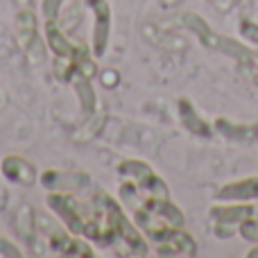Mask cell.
I'll return each mask as SVG.
<instances>
[{"mask_svg":"<svg viewBox=\"0 0 258 258\" xmlns=\"http://www.w3.org/2000/svg\"><path fill=\"white\" fill-rule=\"evenodd\" d=\"M238 233H240L245 240L249 242H258V211L254 215H249V218L245 220V222L240 224V229H238Z\"/></svg>","mask_w":258,"mask_h":258,"instance_id":"13","label":"cell"},{"mask_svg":"<svg viewBox=\"0 0 258 258\" xmlns=\"http://www.w3.org/2000/svg\"><path fill=\"white\" fill-rule=\"evenodd\" d=\"M247 256H249V258H254V256H258V247H254V249H249V251H247Z\"/></svg>","mask_w":258,"mask_h":258,"instance_id":"19","label":"cell"},{"mask_svg":"<svg viewBox=\"0 0 258 258\" xmlns=\"http://www.w3.org/2000/svg\"><path fill=\"white\" fill-rule=\"evenodd\" d=\"M177 21H179V25H183L186 30H190L192 34L200 39L202 45H206V48H213V50H215V43H218L220 34H218V32H215L213 27H211L202 16H197L195 12H183V14H179V16H177Z\"/></svg>","mask_w":258,"mask_h":258,"instance_id":"6","label":"cell"},{"mask_svg":"<svg viewBox=\"0 0 258 258\" xmlns=\"http://www.w3.org/2000/svg\"><path fill=\"white\" fill-rule=\"evenodd\" d=\"M0 172L5 174V179L18 183V186H32L36 181V168L27 159L18 154H7L0 161Z\"/></svg>","mask_w":258,"mask_h":258,"instance_id":"5","label":"cell"},{"mask_svg":"<svg viewBox=\"0 0 258 258\" xmlns=\"http://www.w3.org/2000/svg\"><path fill=\"white\" fill-rule=\"evenodd\" d=\"M179 3H181V0H161L163 7H174V5H179Z\"/></svg>","mask_w":258,"mask_h":258,"instance_id":"17","label":"cell"},{"mask_svg":"<svg viewBox=\"0 0 258 258\" xmlns=\"http://www.w3.org/2000/svg\"><path fill=\"white\" fill-rule=\"evenodd\" d=\"M179 118H181L183 127L188 129L190 134H195V136H202V138H211L213 136V129L206 125V120H202L200 113L195 111V107L190 104V100L181 98L179 100Z\"/></svg>","mask_w":258,"mask_h":258,"instance_id":"8","label":"cell"},{"mask_svg":"<svg viewBox=\"0 0 258 258\" xmlns=\"http://www.w3.org/2000/svg\"><path fill=\"white\" fill-rule=\"evenodd\" d=\"M16 41L18 48L23 50L30 63L41 66L45 61V43L43 36L39 34V27H36V16L30 7H23L16 14Z\"/></svg>","mask_w":258,"mask_h":258,"instance_id":"1","label":"cell"},{"mask_svg":"<svg viewBox=\"0 0 258 258\" xmlns=\"http://www.w3.org/2000/svg\"><path fill=\"white\" fill-rule=\"evenodd\" d=\"M0 256H21V251H18L9 240L0 238Z\"/></svg>","mask_w":258,"mask_h":258,"instance_id":"15","label":"cell"},{"mask_svg":"<svg viewBox=\"0 0 258 258\" xmlns=\"http://www.w3.org/2000/svg\"><path fill=\"white\" fill-rule=\"evenodd\" d=\"M63 3H66V0H43V16L57 21V16H59V12H61Z\"/></svg>","mask_w":258,"mask_h":258,"instance_id":"14","label":"cell"},{"mask_svg":"<svg viewBox=\"0 0 258 258\" xmlns=\"http://www.w3.org/2000/svg\"><path fill=\"white\" fill-rule=\"evenodd\" d=\"M102 82H104V86H107V89H113V86L120 82V75H118L116 71H104L102 73Z\"/></svg>","mask_w":258,"mask_h":258,"instance_id":"16","label":"cell"},{"mask_svg":"<svg viewBox=\"0 0 258 258\" xmlns=\"http://www.w3.org/2000/svg\"><path fill=\"white\" fill-rule=\"evenodd\" d=\"M156 254L159 256H195L197 242L183 227H177L156 242Z\"/></svg>","mask_w":258,"mask_h":258,"instance_id":"4","label":"cell"},{"mask_svg":"<svg viewBox=\"0 0 258 258\" xmlns=\"http://www.w3.org/2000/svg\"><path fill=\"white\" fill-rule=\"evenodd\" d=\"M16 3L21 5V9H23V7H30V5L34 3V0H16Z\"/></svg>","mask_w":258,"mask_h":258,"instance_id":"18","label":"cell"},{"mask_svg":"<svg viewBox=\"0 0 258 258\" xmlns=\"http://www.w3.org/2000/svg\"><path fill=\"white\" fill-rule=\"evenodd\" d=\"M93 3H100V0H86V5H89V7H91Z\"/></svg>","mask_w":258,"mask_h":258,"instance_id":"20","label":"cell"},{"mask_svg":"<svg viewBox=\"0 0 258 258\" xmlns=\"http://www.w3.org/2000/svg\"><path fill=\"white\" fill-rule=\"evenodd\" d=\"M218 200L222 202H249L258 200V177H247L242 181H231L220 188Z\"/></svg>","mask_w":258,"mask_h":258,"instance_id":"7","label":"cell"},{"mask_svg":"<svg viewBox=\"0 0 258 258\" xmlns=\"http://www.w3.org/2000/svg\"><path fill=\"white\" fill-rule=\"evenodd\" d=\"M254 213L256 209L251 204H245V202H236L231 206H213L211 209V229L222 240L231 238L233 233H238L240 224Z\"/></svg>","mask_w":258,"mask_h":258,"instance_id":"2","label":"cell"},{"mask_svg":"<svg viewBox=\"0 0 258 258\" xmlns=\"http://www.w3.org/2000/svg\"><path fill=\"white\" fill-rule=\"evenodd\" d=\"M93 9V34H91V52L93 57H102L109 43V27H111V12L107 0L91 5Z\"/></svg>","mask_w":258,"mask_h":258,"instance_id":"3","label":"cell"},{"mask_svg":"<svg viewBox=\"0 0 258 258\" xmlns=\"http://www.w3.org/2000/svg\"><path fill=\"white\" fill-rule=\"evenodd\" d=\"M215 129L233 143H249L258 138V122L256 125H238V122H231L227 118H218L215 120Z\"/></svg>","mask_w":258,"mask_h":258,"instance_id":"9","label":"cell"},{"mask_svg":"<svg viewBox=\"0 0 258 258\" xmlns=\"http://www.w3.org/2000/svg\"><path fill=\"white\" fill-rule=\"evenodd\" d=\"M104 122H107V107L98 104V109H95L89 118L80 120V127L73 132V138H75V141H91V138H95L102 132Z\"/></svg>","mask_w":258,"mask_h":258,"instance_id":"11","label":"cell"},{"mask_svg":"<svg viewBox=\"0 0 258 258\" xmlns=\"http://www.w3.org/2000/svg\"><path fill=\"white\" fill-rule=\"evenodd\" d=\"M238 66H240L242 75H245L254 86H258V48L247 50V54L238 61Z\"/></svg>","mask_w":258,"mask_h":258,"instance_id":"12","label":"cell"},{"mask_svg":"<svg viewBox=\"0 0 258 258\" xmlns=\"http://www.w3.org/2000/svg\"><path fill=\"white\" fill-rule=\"evenodd\" d=\"M14 231L21 236L23 242L27 245H34L36 242V213L30 204H21V209L14 215Z\"/></svg>","mask_w":258,"mask_h":258,"instance_id":"10","label":"cell"}]
</instances>
